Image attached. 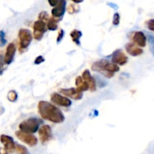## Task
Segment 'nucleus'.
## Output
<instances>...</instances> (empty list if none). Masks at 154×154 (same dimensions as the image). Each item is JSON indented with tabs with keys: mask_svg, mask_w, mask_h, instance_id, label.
<instances>
[{
	"mask_svg": "<svg viewBox=\"0 0 154 154\" xmlns=\"http://www.w3.org/2000/svg\"><path fill=\"white\" fill-rule=\"evenodd\" d=\"M38 111L43 120L51 123H62L65 120V116L60 108L46 101H41L38 105Z\"/></svg>",
	"mask_w": 154,
	"mask_h": 154,
	"instance_id": "f257e3e1",
	"label": "nucleus"
},
{
	"mask_svg": "<svg viewBox=\"0 0 154 154\" xmlns=\"http://www.w3.org/2000/svg\"><path fill=\"white\" fill-rule=\"evenodd\" d=\"M92 70L102 74L106 78H111L114 76L115 72L120 71V67L115 63L103 59L93 63L92 65Z\"/></svg>",
	"mask_w": 154,
	"mask_h": 154,
	"instance_id": "f03ea898",
	"label": "nucleus"
},
{
	"mask_svg": "<svg viewBox=\"0 0 154 154\" xmlns=\"http://www.w3.org/2000/svg\"><path fill=\"white\" fill-rule=\"evenodd\" d=\"M41 123H42V121L41 120L35 118V117H31V118H29L23 121L19 125L20 130L27 132V133L33 134L38 130Z\"/></svg>",
	"mask_w": 154,
	"mask_h": 154,
	"instance_id": "7ed1b4c3",
	"label": "nucleus"
},
{
	"mask_svg": "<svg viewBox=\"0 0 154 154\" xmlns=\"http://www.w3.org/2000/svg\"><path fill=\"white\" fill-rule=\"evenodd\" d=\"M19 37V50L20 52L28 48L32 40V35L27 29H20L18 32Z\"/></svg>",
	"mask_w": 154,
	"mask_h": 154,
	"instance_id": "20e7f679",
	"label": "nucleus"
},
{
	"mask_svg": "<svg viewBox=\"0 0 154 154\" xmlns=\"http://www.w3.org/2000/svg\"><path fill=\"white\" fill-rule=\"evenodd\" d=\"M15 135L19 140H20L22 142L28 144L30 147L35 146L38 144V139L34 135L31 133H27V132H23V131H17L15 132Z\"/></svg>",
	"mask_w": 154,
	"mask_h": 154,
	"instance_id": "39448f33",
	"label": "nucleus"
},
{
	"mask_svg": "<svg viewBox=\"0 0 154 154\" xmlns=\"http://www.w3.org/2000/svg\"><path fill=\"white\" fill-rule=\"evenodd\" d=\"M33 37L35 40L40 41L43 38L44 34L47 32L48 28H47V23L44 21L38 20L35 21L33 25Z\"/></svg>",
	"mask_w": 154,
	"mask_h": 154,
	"instance_id": "423d86ee",
	"label": "nucleus"
},
{
	"mask_svg": "<svg viewBox=\"0 0 154 154\" xmlns=\"http://www.w3.org/2000/svg\"><path fill=\"white\" fill-rule=\"evenodd\" d=\"M51 100L53 103L57 105H59V106L69 108V107L72 105V101L70 99L57 93H54L51 94Z\"/></svg>",
	"mask_w": 154,
	"mask_h": 154,
	"instance_id": "0eeeda50",
	"label": "nucleus"
},
{
	"mask_svg": "<svg viewBox=\"0 0 154 154\" xmlns=\"http://www.w3.org/2000/svg\"><path fill=\"white\" fill-rule=\"evenodd\" d=\"M38 135L42 144H45L53 138L52 130L51 126L48 125H44L38 129Z\"/></svg>",
	"mask_w": 154,
	"mask_h": 154,
	"instance_id": "6e6552de",
	"label": "nucleus"
},
{
	"mask_svg": "<svg viewBox=\"0 0 154 154\" xmlns=\"http://www.w3.org/2000/svg\"><path fill=\"white\" fill-rule=\"evenodd\" d=\"M66 0H60L58 5L51 11V14L54 17L57 18V19H60L63 17L64 15L65 12H66Z\"/></svg>",
	"mask_w": 154,
	"mask_h": 154,
	"instance_id": "1a4fd4ad",
	"label": "nucleus"
},
{
	"mask_svg": "<svg viewBox=\"0 0 154 154\" xmlns=\"http://www.w3.org/2000/svg\"><path fill=\"white\" fill-rule=\"evenodd\" d=\"M111 61L120 66H123L128 62V57L121 50H117L114 51L111 57Z\"/></svg>",
	"mask_w": 154,
	"mask_h": 154,
	"instance_id": "9d476101",
	"label": "nucleus"
},
{
	"mask_svg": "<svg viewBox=\"0 0 154 154\" xmlns=\"http://www.w3.org/2000/svg\"><path fill=\"white\" fill-rule=\"evenodd\" d=\"M60 93L63 94L66 97L71 98V99H75V100H80L83 97V93L78 91V90L75 88L60 89Z\"/></svg>",
	"mask_w": 154,
	"mask_h": 154,
	"instance_id": "9b49d317",
	"label": "nucleus"
},
{
	"mask_svg": "<svg viewBox=\"0 0 154 154\" xmlns=\"http://www.w3.org/2000/svg\"><path fill=\"white\" fill-rule=\"evenodd\" d=\"M0 141L4 145L5 149L8 152H10V153L14 152L16 143L14 142V141L11 137L6 135H2L0 136Z\"/></svg>",
	"mask_w": 154,
	"mask_h": 154,
	"instance_id": "f8f14e48",
	"label": "nucleus"
},
{
	"mask_svg": "<svg viewBox=\"0 0 154 154\" xmlns=\"http://www.w3.org/2000/svg\"><path fill=\"white\" fill-rule=\"evenodd\" d=\"M16 46L14 43H10L8 45L4 57L5 63L6 65H10L13 62L14 57L15 53H16Z\"/></svg>",
	"mask_w": 154,
	"mask_h": 154,
	"instance_id": "ddd939ff",
	"label": "nucleus"
},
{
	"mask_svg": "<svg viewBox=\"0 0 154 154\" xmlns=\"http://www.w3.org/2000/svg\"><path fill=\"white\" fill-rule=\"evenodd\" d=\"M132 39L134 44L141 48H144L147 45V38L142 32H135Z\"/></svg>",
	"mask_w": 154,
	"mask_h": 154,
	"instance_id": "4468645a",
	"label": "nucleus"
},
{
	"mask_svg": "<svg viewBox=\"0 0 154 154\" xmlns=\"http://www.w3.org/2000/svg\"><path fill=\"white\" fill-rule=\"evenodd\" d=\"M82 78L84 81L87 83L90 86V90L92 92L96 91V81L95 78H93L90 74V71L88 69H86L82 74Z\"/></svg>",
	"mask_w": 154,
	"mask_h": 154,
	"instance_id": "2eb2a0df",
	"label": "nucleus"
},
{
	"mask_svg": "<svg viewBox=\"0 0 154 154\" xmlns=\"http://www.w3.org/2000/svg\"><path fill=\"white\" fill-rule=\"evenodd\" d=\"M126 51L129 55L132 56V57H138V56L141 55L144 53V51L141 48H138L135 44L132 43V42L126 44Z\"/></svg>",
	"mask_w": 154,
	"mask_h": 154,
	"instance_id": "dca6fc26",
	"label": "nucleus"
},
{
	"mask_svg": "<svg viewBox=\"0 0 154 154\" xmlns=\"http://www.w3.org/2000/svg\"><path fill=\"white\" fill-rule=\"evenodd\" d=\"M75 84H76V89L78 90V91L81 92V93L87 91L90 89L89 84L83 80L82 77H77L75 79Z\"/></svg>",
	"mask_w": 154,
	"mask_h": 154,
	"instance_id": "f3484780",
	"label": "nucleus"
},
{
	"mask_svg": "<svg viewBox=\"0 0 154 154\" xmlns=\"http://www.w3.org/2000/svg\"><path fill=\"white\" fill-rule=\"evenodd\" d=\"M60 19H57L55 17H51L49 19V20L47 23V28L50 31H55L58 28V25H57V23L59 22Z\"/></svg>",
	"mask_w": 154,
	"mask_h": 154,
	"instance_id": "a211bd4d",
	"label": "nucleus"
},
{
	"mask_svg": "<svg viewBox=\"0 0 154 154\" xmlns=\"http://www.w3.org/2000/svg\"><path fill=\"white\" fill-rule=\"evenodd\" d=\"M70 36L71 38H72V41H73L76 45H80V38H81V36H82V32H81V31L77 29L73 30V31L70 33Z\"/></svg>",
	"mask_w": 154,
	"mask_h": 154,
	"instance_id": "6ab92c4d",
	"label": "nucleus"
},
{
	"mask_svg": "<svg viewBox=\"0 0 154 154\" xmlns=\"http://www.w3.org/2000/svg\"><path fill=\"white\" fill-rule=\"evenodd\" d=\"M14 152L17 154H29V152L28 151L26 147L19 144H16L15 145Z\"/></svg>",
	"mask_w": 154,
	"mask_h": 154,
	"instance_id": "aec40b11",
	"label": "nucleus"
},
{
	"mask_svg": "<svg viewBox=\"0 0 154 154\" xmlns=\"http://www.w3.org/2000/svg\"><path fill=\"white\" fill-rule=\"evenodd\" d=\"M17 92L15 90H11L8 93V99L11 102H16L17 99Z\"/></svg>",
	"mask_w": 154,
	"mask_h": 154,
	"instance_id": "412c9836",
	"label": "nucleus"
},
{
	"mask_svg": "<svg viewBox=\"0 0 154 154\" xmlns=\"http://www.w3.org/2000/svg\"><path fill=\"white\" fill-rule=\"evenodd\" d=\"M147 40H148L149 45H150V51L154 56V36L152 35H147Z\"/></svg>",
	"mask_w": 154,
	"mask_h": 154,
	"instance_id": "4be33fe9",
	"label": "nucleus"
},
{
	"mask_svg": "<svg viewBox=\"0 0 154 154\" xmlns=\"http://www.w3.org/2000/svg\"><path fill=\"white\" fill-rule=\"evenodd\" d=\"M49 16H48V14L47 13L46 11H42L41 12L40 14H39L38 15V20H42L44 21V22L45 23H48V21L49 20Z\"/></svg>",
	"mask_w": 154,
	"mask_h": 154,
	"instance_id": "5701e85b",
	"label": "nucleus"
},
{
	"mask_svg": "<svg viewBox=\"0 0 154 154\" xmlns=\"http://www.w3.org/2000/svg\"><path fill=\"white\" fill-rule=\"evenodd\" d=\"M7 43V40L5 38V32L4 31H0V46L3 47Z\"/></svg>",
	"mask_w": 154,
	"mask_h": 154,
	"instance_id": "b1692460",
	"label": "nucleus"
},
{
	"mask_svg": "<svg viewBox=\"0 0 154 154\" xmlns=\"http://www.w3.org/2000/svg\"><path fill=\"white\" fill-rule=\"evenodd\" d=\"M95 79H96V84H98L99 87H104L105 86L107 85V83L105 82L104 80H102V78H99V77H96V78H95Z\"/></svg>",
	"mask_w": 154,
	"mask_h": 154,
	"instance_id": "393cba45",
	"label": "nucleus"
},
{
	"mask_svg": "<svg viewBox=\"0 0 154 154\" xmlns=\"http://www.w3.org/2000/svg\"><path fill=\"white\" fill-rule=\"evenodd\" d=\"M120 21V16L118 13H115L114 14V17H113V24L114 26L119 25Z\"/></svg>",
	"mask_w": 154,
	"mask_h": 154,
	"instance_id": "a878e982",
	"label": "nucleus"
},
{
	"mask_svg": "<svg viewBox=\"0 0 154 154\" xmlns=\"http://www.w3.org/2000/svg\"><path fill=\"white\" fill-rule=\"evenodd\" d=\"M5 64V63L4 57H3L2 55H0V75H2L3 72L5 70V66L4 65Z\"/></svg>",
	"mask_w": 154,
	"mask_h": 154,
	"instance_id": "bb28decb",
	"label": "nucleus"
},
{
	"mask_svg": "<svg viewBox=\"0 0 154 154\" xmlns=\"http://www.w3.org/2000/svg\"><path fill=\"white\" fill-rule=\"evenodd\" d=\"M147 26L148 28V29H150V31L154 32V19L149 20L147 22Z\"/></svg>",
	"mask_w": 154,
	"mask_h": 154,
	"instance_id": "cd10ccee",
	"label": "nucleus"
},
{
	"mask_svg": "<svg viewBox=\"0 0 154 154\" xmlns=\"http://www.w3.org/2000/svg\"><path fill=\"white\" fill-rule=\"evenodd\" d=\"M64 30L63 29H60V32H59L58 34V36H57V43H60V42L62 41V39H63V38L64 37Z\"/></svg>",
	"mask_w": 154,
	"mask_h": 154,
	"instance_id": "c85d7f7f",
	"label": "nucleus"
},
{
	"mask_svg": "<svg viewBox=\"0 0 154 154\" xmlns=\"http://www.w3.org/2000/svg\"><path fill=\"white\" fill-rule=\"evenodd\" d=\"M44 61H45V59H44V57H42V56H38V57L35 60V64L39 65V64H41L42 63H43Z\"/></svg>",
	"mask_w": 154,
	"mask_h": 154,
	"instance_id": "c756f323",
	"label": "nucleus"
},
{
	"mask_svg": "<svg viewBox=\"0 0 154 154\" xmlns=\"http://www.w3.org/2000/svg\"><path fill=\"white\" fill-rule=\"evenodd\" d=\"M60 0H48V2H49L50 5L52 6V7H56V6L58 5Z\"/></svg>",
	"mask_w": 154,
	"mask_h": 154,
	"instance_id": "7c9ffc66",
	"label": "nucleus"
},
{
	"mask_svg": "<svg viewBox=\"0 0 154 154\" xmlns=\"http://www.w3.org/2000/svg\"><path fill=\"white\" fill-rule=\"evenodd\" d=\"M68 11H69V14H73L75 12H76V10H75L74 5H69V7L68 8Z\"/></svg>",
	"mask_w": 154,
	"mask_h": 154,
	"instance_id": "2f4dec72",
	"label": "nucleus"
},
{
	"mask_svg": "<svg viewBox=\"0 0 154 154\" xmlns=\"http://www.w3.org/2000/svg\"><path fill=\"white\" fill-rule=\"evenodd\" d=\"M0 153L1 154H8V152L5 149H0Z\"/></svg>",
	"mask_w": 154,
	"mask_h": 154,
	"instance_id": "473e14b6",
	"label": "nucleus"
},
{
	"mask_svg": "<svg viewBox=\"0 0 154 154\" xmlns=\"http://www.w3.org/2000/svg\"><path fill=\"white\" fill-rule=\"evenodd\" d=\"M72 1L74 2H75V3H77V4H78V3L82 2L84 1V0H72Z\"/></svg>",
	"mask_w": 154,
	"mask_h": 154,
	"instance_id": "72a5a7b5",
	"label": "nucleus"
},
{
	"mask_svg": "<svg viewBox=\"0 0 154 154\" xmlns=\"http://www.w3.org/2000/svg\"><path fill=\"white\" fill-rule=\"evenodd\" d=\"M0 154H1V153H0Z\"/></svg>",
	"mask_w": 154,
	"mask_h": 154,
	"instance_id": "f704fd0d",
	"label": "nucleus"
}]
</instances>
